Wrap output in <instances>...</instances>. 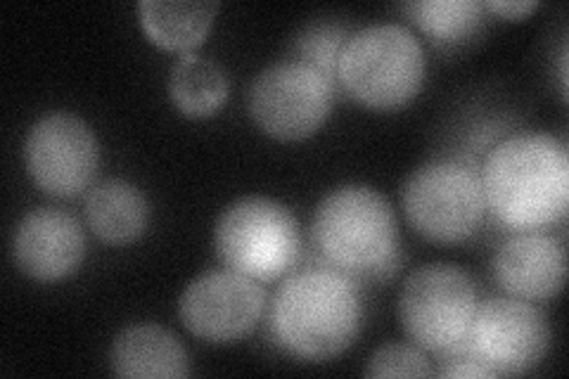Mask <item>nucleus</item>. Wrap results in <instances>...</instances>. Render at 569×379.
I'll list each match as a JSON object with an SVG mask.
<instances>
[{
    "label": "nucleus",
    "instance_id": "obj_1",
    "mask_svg": "<svg viewBox=\"0 0 569 379\" xmlns=\"http://www.w3.org/2000/svg\"><path fill=\"white\" fill-rule=\"evenodd\" d=\"M487 207L515 230L558 223L569 207L567 146L553 136H512L487 154L482 169Z\"/></svg>",
    "mask_w": 569,
    "mask_h": 379
},
{
    "label": "nucleus",
    "instance_id": "obj_2",
    "mask_svg": "<svg viewBox=\"0 0 569 379\" xmlns=\"http://www.w3.org/2000/svg\"><path fill=\"white\" fill-rule=\"evenodd\" d=\"M361 297L347 273L311 268L284 280L271 303V332L282 351L326 363L345 353L361 332Z\"/></svg>",
    "mask_w": 569,
    "mask_h": 379
},
{
    "label": "nucleus",
    "instance_id": "obj_3",
    "mask_svg": "<svg viewBox=\"0 0 569 379\" xmlns=\"http://www.w3.org/2000/svg\"><path fill=\"white\" fill-rule=\"evenodd\" d=\"M311 235L323 259L342 273H378L397 257L395 209L368 186H342L313 211Z\"/></svg>",
    "mask_w": 569,
    "mask_h": 379
},
{
    "label": "nucleus",
    "instance_id": "obj_4",
    "mask_svg": "<svg viewBox=\"0 0 569 379\" xmlns=\"http://www.w3.org/2000/svg\"><path fill=\"white\" fill-rule=\"evenodd\" d=\"M425 71V52L411 29L370 24L347 39L337 81L370 110H399L418 98Z\"/></svg>",
    "mask_w": 569,
    "mask_h": 379
},
{
    "label": "nucleus",
    "instance_id": "obj_5",
    "mask_svg": "<svg viewBox=\"0 0 569 379\" xmlns=\"http://www.w3.org/2000/svg\"><path fill=\"white\" fill-rule=\"evenodd\" d=\"M213 247L230 270L271 282L290 273L299 259V223L288 207L271 197H240L221 211Z\"/></svg>",
    "mask_w": 569,
    "mask_h": 379
},
{
    "label": "nucleus",
    "instance_id": "obj_6",
    "mask_svg": "<svg viewBox=\"0 0 569 379\" xmlns=\"http://www.w3.org/2000/svg\"><path fill=\"white\" fill-rule=\"evenodd\" d=\"M477 287L453 263H427L406 278L399 316L406 335L427 351H453L468 339Z\"/></svg>",
    "mask_w": 569,
    "mask_h": 379
},
{
    "label": "nucleus",
    "instance_id": "obj_7",
    "mask_svg": "<svg viewBox=\"0 0 569 379\" xmlns=\"http://www.w3.org/2000/svg\"><path fill=\"white\" fill-rule=\"evenodd\" d=\"M403 211L422 238L443 245L462 242L485 221L482 180L460 161H430L406 180Z\"/></svg>",
    "mask_w": 569,
    "mask_h": 379
},
{
    "label": "nucleus",
    "instance_id": "obj_8",
    "mask_svg": "<svg viewBox=\"0 0 569 379\" xmlns=\"http://www.w3.org/2000/svg\"><path fill=\"white\" fill-rule=\"evenodd\" d=\"M332 102L335 81L301 60L271 64L249 88V114L282 142L311 138L328 121Z\"/></svg>",
    "mask_w": 569,
    "mask_h": 379
},
{
    "label": "nucleus",
    "instance_id": "obj_9",
    "mask_svg": "<svg viewBox=\"0 0 569 379\" xmlns=\"http://www.w3.org/2000/svg\"><path fill=\"white\" fill-rule=\"evenodd\" d=\"M477 363L496 377L537 368L550 347L546 316L525 299L496 297L477 306L468 339Z\"/></svg>",
    "mask_w": 569,
    "mask_h": 379
},
{
    "label": "nucleus",
    "instance_id": "obj_10",
    "mask_svg": "<svg viewBox=\"0 0 569 379\" xmlns=\"http://www.w3.org/2000/svg\"><path fill=\"white\" fill-rule=\"evenodd\" d=\"M31 180L52 197H77L100 167V142L81 117L52 112L31 126L24 142Z\"/></svg>",
    "mask_w": 569,
    "mask_h": 379
},
{
    "label": "nucleus",
    "instance_id": "obj_11",
    "mask_svg": "<svg viewBox=\"0 0 569 379\" xmlns=\"http://www.w3.org/2000/svg\"><path fill=\"white\" fill-rule=\"evenodd\" d=\"M266 309L261 285L236 270H209L178 299L186 330L209 345H233L252 332Z\"/></svg>",
    "mask_w": 569,
    "mask_h": 379
},
{
    "label": "nucleus",
    "instance_id": "obj_12",
    "mask_svg": "<svg viewBox=\"0 0 569 379\" xmlns=\"http://www.w3.org/2000/svg\"><path fill=\"white\" fill-rule=\"evenodd\" d=\"M86 257V235L74 216L41 207L29 211L12 235L17 268L39 282L64 280L77 273Z\"/></svg>",
    "mask_w": 569,
    "mask_h": 379
},
{
    "label": "nucleus",
    "instance_id": "obj_13",
    "mask_svg": "<svg viewBox=\"0 0 569 379\" xmlns=\"http://www.w3.org/2000/svg\"><path fill=\"white\" fill-rule=\"evenodd\" d=\"M493 276L501 290L515 299H553L565 287V247L556 238L541 232L515 235L498 249Z\"/></svg>",
    "mask_w": 569,
    "mask_h": 379
},
{
    "label": "nucleus",
    "instance_id": "obj_14",
    "mask_svg": "<svg viewBox=\"0 0 569 379\" xmlns=\"http://www.w3.org/2000/svg\"><path fill=\"white\" fill-rule=\"evenodd\" d=\"M110 366L119 377L181 379L190 375L188 353L162 325L140 322L121 330L110 349Z\"/></svg>",
    "mask_w": 569,
    "mask_h": 379
},
{
    "label": "nucleus",
    "instance_id": "obj_15",
    "mask_svg": "<svg viewBox=\"0 0 569 379\" xmlns=\"http://www.w3.org/2000/svg\"><path fill=\"white\" fill-rule=\"evenodd\" d=\"M150 207L142 192L127 180H104L86 197V221L96 238L112 247L136 242L148 228Z\"/></svg>",
    "mask_w": 569,
    "mask_h": 379
},
{
    "label": "nucleus",
    "instance_id": "obj_16",
    "mask_svg": "<svg viewBox=\"0 0 569 379\" xmlns=\"http://www.w3.org/2000/svg\"><path fill=\"white\" fill-rule=\"evenodd\" d=\"M219 3H190V0H142L138 6L142 31L148 39L173 52H192L204 43L211 31L213 17L219 12Z\"/></svg>",
    "mask_w": 569,
    "mask_h": 379
},
{
    "label": "nucleus",
    "instance_id": "obj_17",
    "mask_svg": "<svg viewBox=\"0 0 569 379\" xmlns=\"http://www.w3.org/2000/svg\"><path fill=\"white\" fill-rule=\"evenodd\" d=\"M230 93V81L221 64L188 52L171 67L169 96L190 119L217 114Z\"/></svg>",
    "mask_w": 569,
    "mask_h": 379
},
{
    "label": "nucleus",
    "instance_id": "obj_18",
    "mask_svg": "<svg viewBox=\"0 0 569 379\" xmlns=\"http://www.w3.org/2000/svg\"><path fill=\"white\" fill-rule=\"evenodd\" d=\"M403 12L441 46L468 41L485 24V3L477 0H413Z\"/></svg>",
    "mask_w": 569,
    "mask_h": 379
},
{
    "label": "nucleus",
    "instance_id": "obj_19",
    "mask_svg": "<svg viewBox=\"0 0 569 379\" xmlns=\"http://www.w3.org/2000/svg\"><path fill=\"white\" fill-rule=\"evenodd\" d=\"M347 29L323 22V24H311L297 39V50L301 56V62L316 67L318 71L335 81L337 79V62H340V52L347 43Z\"/></svg>",
    "mask_w": 569,
    "mask_h": 379
},
{
    "label": "nucleus",
    "instance_id": "obj_20",
    "mask_svg": "<svg viewBox=\"0 0 569 379\" xmlns=\"http://www.w3.org/2000/svg\"><path fill=\"white\" fill-rule=\"evenodd\" d=\"M430 360L416 347L385 345L372 351L366 366V377H432Z\"/></svg>",
    "mask_w": 569,
    "mask_h": 379
},
{
    "label": "nucleus",
    "instance_id": "obj_21",
    "mask_svg": "<svg viewBox=\"0 0 569 379\" xmlns=\"http://www.w3.org/2000/svg\"><path fill=\"white\" fill-rule=\"evenodd\" d=\"M485 10L503 17V20H525L527 14L539 10V3L537 0H491V3H485Z\"/></svg>",
    "mask_w": 569,
    "mask_h": 379
},
{
    "label": "nucleus",
    "instance_id": "obj_22",
    "mask_svg": "<svg viewBox=\"0 0 569 379\" xmlns=\"http://www.w3.org/2000/svg\"><path fill=\"white\" fill-rule=\"evenodd\" d=\"M441 377L449 379H460V377H479V379H491L496 377L489 368H485L477 360H460V363H451L441 370Z\"/></svg>",
    "mask_w": 569,
    "mask_h": 379
}]
</instances>
